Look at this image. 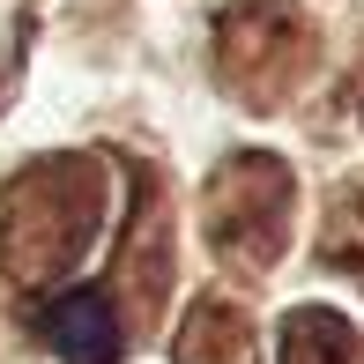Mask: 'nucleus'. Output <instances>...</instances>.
I'll return each instance as SVG.
<instances>
[{
	"label": "nucleus",
	"instance_id": "obj_5",
	"mask_svg": "<svg viewBox=\"0 0 364 364\" xmlns=\"http://www.w3.org/2000/svg\"><path fill=\"white\" fill-rule=\"evenodd\" d=\"M245 350H253V335L230 305H201L178 335V364H245Z\"/></svg>",
	"mask_w": 364,
	"mask_h": 364
},
{
	"label": "nucleus",
	"instance_id": "obj_6",
	"mask_svg": "<svg viewBox=\"0 0 364 364\" xmlns=\"http://www.w3.org/2000/svg\"><path fill=\"white\" fill-rule=\"evenodd\" d=\"M327 260H342V268H364V193L335 208V223H327Z\"/></svg>",
	"mask_w": 364,
	"mask_h": 364
},
{
	"label": "nucleus",
	"instance_id": "obj_1",
	"mask_svg": "<svg viewBox=\"0 0 364 364\" xmlns=\"http://www.w3.org/2000/svg\"><path fill=\"white\" fill-rule=\"evenodd\" d=\"M208 230L230 260L268 268L290 238V171L275 156H230L208 186Z\"/></svg>",
	"mask_w": 364,
	"mask_h": 364
},
{
	"label": "nucleus",
	"instance_id": "obj_2",
	"mask_svg": "<svg viewBox=\"0 0 364 364\" xmlns=\"http://www.w3.org/2000/svg\"><path fill=\"white\" fill-rule=\"evenodd\" d=\"M312 68V30L290 8H238L223 15V75L245 105H283Z\"/></svg>",
	"mask_w": 364,
	"mask_h": 364
},
{
	"label": "nucleus",
	"instance_id": "obj_3",
	"mask_svg": "<svg viewBox=\"0 0 364 364\" xmlns=\"http://www.w3.org/2000/svg\"><path fill=\"white\" fill-rule=\"evenodd\" d=\"M45 342L68 364H112L119 357V312H112V297H97V290L53 297L45 305Z\"/></svg>",
	"mask_w": 364,
	"mask_h": 364
},
{
	"label": "nucleus",
	"instance_id": "obj_4",
	"mask_svg": "<svg viewBox=\"0 0 364 364\" xmlns=\"http://www.w3.org/2000/svg\"><path fill=\"white\" fill-rule=\"evenodd\" d=\"M283 364H357V327L327 305H305L283 320Z\"/></svg>",
	"mask_w": 364,
	"mask_h": 364
}]
</instances>
